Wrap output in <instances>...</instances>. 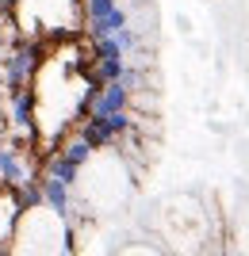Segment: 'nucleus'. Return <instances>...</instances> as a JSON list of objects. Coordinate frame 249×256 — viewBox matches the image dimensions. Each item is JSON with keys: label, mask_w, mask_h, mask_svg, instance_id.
I'll use <instances>...</instances> for the list:
<instances>
[{"label": "nucleus", "mask_w": 249, "mask_h": 256, "mask_svg": "<svg viewBox=\"0 0 249 256\" xmlns=\"http://www.w3.org/2000/svg\"><path fill=\"white\" fill-rule=\"evenodd\" d=\"M85 20H88V27H92L96 38H104V34H119V31L130 27L127 12H123L115 0H85Z\"/></svg>", "instance_id": "f257e3e1"}, {"label": "nucleus", "mask_w": 249, "mask_h": 256, "mask_svg": "<svg viewBox=\"0 0 249 256\" xmlns=\"http://www.w3.org/2000/svg\"><path fill=\"white\" fill-rule=\"evenodd\" d=\"M119 256H169L161 245H150V241H138V245H127Z\"/></svg>", "instance_id": "f03ea898"}, {"label": "nucleus", "mask_w": 249, "mask_h": 256, "mask_svg": "<svg viewBox=\"0 0 249 256\" xmlns=\"http://www.w3.org/2000/svg\"><path fill=\"white\" fill-rule=\"evenodd\" d=\"M115 4H119V0H115Z\"/></svg>", "instance_id": "20e7f679"}, {"label": "nucleus", "mask_w": 249, "mask_h": 256, "mask_svg": "<svg viewBox=\"0 0 249 256\" xmlns=\"http://www.w3.org/2000/svg\"><path fill=\"white\" fill-rule=\"evenodd\" d=\"M0 62H4V46H0Z\"/></svg>", "instance_id": "7ed1b4c3"}]
</instances>
